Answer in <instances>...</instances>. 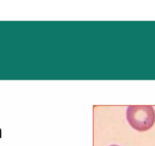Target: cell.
<instances>
[{
    "label": "cell",
    "instance_id": "6da1fadb",
    "mask_svg": "<svg viewBox=\"0 0 155 146\" xmlns=\"http://www.w3.org/2000/svg\"><path fill=\"white\" fill-rule=\"evenodd\" d=\"M126 119L134 129L145 132L150 129L154 124V109L149 105L129 106L126 110Z\"/></svg>",
    "mask_w": 155,
    "mask_h": 146
},
{
    "label": "cell",
    "instance_id": "7a4b0ae2",
    "mask_svg": "<svg viewBox=\"0 0 155 146\" xmlns=\"http://www.w3.org/2000/svg\"><path fill=\"white\" fill-rule=\"evenodd\" d=\"M110 146H119V145H112Z\"/></svg>",
    "mask_w": 155,
    "mask_h": 146
}]
</instances>
